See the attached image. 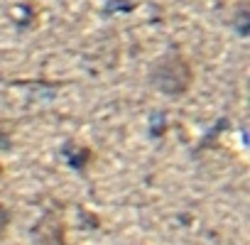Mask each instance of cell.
Instances as JSON below:
<instances>
[{"instance_id":"obj_1","label":"cell","mask_w":250,"mask_h":245,"mask_svg":"<svg viewBox=\"0 0 250 245\" xmlns=\"http://www.w3.org/2000/svg\"><path fill=\"white\" fill-rule=\"evenodd\" d=\"M147 81L157 93L167 98H182L194 83V66L182 52H165L150 64Z\"/></svg>"},{"instance_id":"obj_2","label":"cell","mask_w":250,"mask_h":245,"mask_svg":"<svg viewBox=\"0 0 250 245\" xmlns=\"http://www.w3.org/2000/svg\"><path fill=\"white\" fill-rule=\"evenodd\" d=\"M32 240L37 245H66V223L59 213L47 211L32 225Z\"/></svg>"},{"instance_id":"obj_3","label":"cell","mask_w":250,"mask_h":245,"mask_svg":"<svg viewBox=\"0 0 250 245\" xmlns=\"http://www.w3.org/2000/svg\"><path fill=\"white\" fill-rule=\"evenodd\" d=\"M59 155H62L64 162H66L74 172H79V174H86L88 167L96 162V152H93L88 145L79 143V140H66V143L59 147Z\"/></svg>"},{"instance_id":"obj_4","label":"cell","mask_w":250,"mask_h":245,"mask_svg":"<svg viewBox=\"0 0 250 245\" xmlns=\"http://www.w3.org/2000/svg\"><path fill=\"white\" fill-rule=\"evenodd\" d=\"M230 27L238 37H248L250 32V3L248 0H238L233 13H230Z\"/></svg>"},{"instance_id":"obj_5","label":"cell","mask_w":250,"mask_h":245,"mask_svg":"<svg viewBox=\"0 0 250 245\" xmlns=\"http://www.w3.org/2000/svg\"><path fill=\"white\" fill-rule=\"evenodd\" d=\"M167 133V113L165 110H155L150 115V135L152 138H162Z\"/></svg>"},{"instance_id":"obj_6","label":"cell","mask_w":250,"mask_h":245,"mask_svg":"<svg viewBox=\"0 0 250 245\" xmlns=\"http://www.w3.org/2000/svg\"><path fill=\"white\" fill-rule=\"evenodd\" d=\"M138 3H135V0H108V3H105V13H133V8H135Z\"/></svg>"},{"instance_id":"obj_7","label":"cell","mask_w":250,"mask_h":245,"mask_svg":"<svg viewBox=\"0 0 250 245\" xmlns=\"http://www.w3.org/2000/svg\"><path fill=\"white\" fill-rule=\"evenodd\" d=\"M10 223H13V211H10L3 201H0V240L5 238V233H8Z\"/></svg>"},{"instance_id":"obj_8","label":"cell","mask_w":250,"mask_h":245,"mask_svg":"<svg viewBox=\"0 0 250 245\" xmlns=\"http://www.w3.org/2000/svg\"><path fill=\"white\" fill-rule=\"evenodd\" d=\"M79 216L83 218V228H98V223H101L96 213H88V211H83V208L79 211Z\"/></svg>"},{"instance_id":"obj_9","label":"cell","mask_w":250,"mask_h":245,"mask_svg":"<svg viewBox=\"0 0 250 245\" xmlns=\"http://www.w3.org/2000/svg\"><path fill=\"white\" fill-rule=\"evenodd\" d=\"M13 150V135L0 130V152H10Z\"/></svg>"},{"instance_id":"obj_10","label":"cell","mask_w":250,"mask_h":245,"mask_svg":"<svg viewBox=\"0 0 250 245\" xmlns=\"http://www.w3.org/2000/svg\"><path fill=\"white\" fill-rule=\"evenodd\" d=\"M3 177H5V164L0 162V179H3Z\"/></svg>"}]
</instances>
